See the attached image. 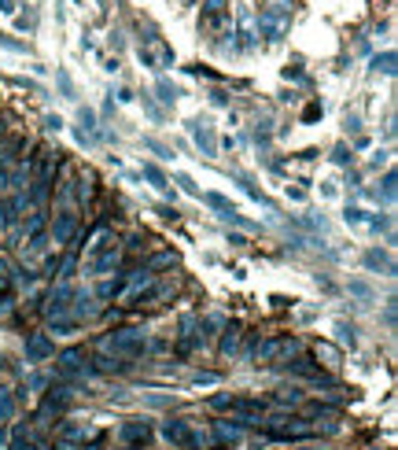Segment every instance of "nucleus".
I'll list each match as a JSON object with an SVG mask.
<instances>
[{"instance_id":"1","label":"nucleus","mask_w":398,"mask_h":450,"mask_svg":"<svg viewBox=\"0 0 398 450\" xmlns=\"http://www.w3.org/2000/svg\"><path fill=\"white\" fill-rule=\"evenodd\" d=\"M100 351H104V355H119V358H137L147 351V340H144L140 329H119V332L100 340Z\"/></svg>"},{"instance_id":"2","label":"nucleus","mask_w":398,"mask_h":450,"mask_svg":"<svg viewBox=\"0 0 398 450\" xmlns=\"http://www.w3.org/2000/svg\"><path fill=\"white\" fill-rule=\"evenodd\" d=\"M291 355H298V340H291V336H273V340L255 347L258 365H277L280 358H291Z\"/></svg>"},{"instance_id":"3","label":"nucleus","mask_w":398,"mask_h":450,"mask_svg":"<svg viewBox=\"0 0 398 450\" xmlns=\"http://www.w3.org/2000/svg\"><path fill=\"white\" fill-rule=\"evenodd\" d=\"M71 299H74V288L71 284H59V288H52L48 292V299H44V317L52 321H66L71 317Z\"/></svg>"},{"instance_id":"4","label":"nucleus","mask_w":398,"mask_h":450,"mask_svg":"<svg viewBox=\"0 0 398 450\" xmlns=\"http://www.w3.org/2000/svg\"><path fill=\"white\" fill-rule=\"evenodd\" d=\"M114 244H119V240H114V233L107 229V225H100V229L89 236V244H85V262H81V269H85L89 273V266L100 259V255H107Z\"/></svg>"},{"instance_id":"5","label":"nucleus","mask_w":398,"mask_h":450,"mask_svg":"<svg viewBox=\"0 0 398 450\" xmlns=\"http://www.w3.org/2000/svg\"><path fill=\"white\" fill-rule=\"evenodd\" d=\"M56 369L63 377H85L92 373V365H89V355L81 347H71V351H63V355L56 358Z\"/></svg>"},{"instance_id":"6","label":"nucleus","mask_w":398,"mask_h":450,"mask_svg":"<svg viewBox=\"0 0 398 450\" xmlns=\"http://www.w3.org/2000/svg\"><path fill=\"white\" fill-rule=\"evenodd\" d=\"M225 23H229V0H207L203 15H199V26H203L207 34H218Z\"/></svg>"},{"instance_id":"7","label":"nucleus","mask_w":398,"mask_h":450,"mask_svg":"<svg viewBox=\"0 0 398 450\" xmlns=\"http://www.w3.org/2000/svg\"><path fill=\"white\" fill-rule=\"evenodd\" d=\"M56 355V343L48 340V332H30L26 336V362H48Z\"/></svg>"},{"instance_id":"8","label":"nucleus","mask_w":398,"mask_h":450,"mask_svg":"<svg viewBox=\"0 0 398 450\" xmlns=\"http://www.w3.org/2000/svg\"><path fill=\"white\" fill-rule=\"evenodd\" d=\"M140 59L147 63V67H170V63H174V52L166 48L162 37H152L147 44H140Z\"/></svg>"},{"instance_id":"9","label":"nucleus","mask_w":398,"mask_h":450,"mask_svg":"<svg viewBox=\"0 0 398 450\" xmlns=\"http://www.w3.org/2000/svg\"><path fill=\"white\" fill-rule=\"evenodd\" d=\"M119 439H122V446H144L152 439V425L147 421H126L119 428Z\"/></svg>"},{"instance_id":"10","label":"nucleus","mask_w":398,"mask_h":450,"mask_svg":"<svg viewBox=\"0 0 398 450\" xmlns=\"http://www.w3.org/2000/svg\"><path fill=\"white\" fill-rule=\"evenodd\" d=\"M162 439L166 443H174V446H181V450H188V421H181V417H170V421H162Z\"/></svg>"},{"instance_id":"11","label":"nucleus","mask_w":398,"mask_h":450,"mask_svg":"<svg viewBox=\"0 0 398 450\" xmlns=\"http://www.w3.org/2000/svg\"><path fill=\"white\" fill-rule=\"evenodd\" d=\"M214 443H222V446H240L243 443V428L240 425H232V421H214Z\"/></svg>"},{"instance_id":"12","label":"nucleus","mask_w":398,"mask_h":450,"mask_svg":"<svg viewBox=\"0 0 398 450\" xmlns=\"http://www.w3.org/2000/svg\"><path fill=\"white\" fill-rule=\"evenodd\" d=\"M96 314H100V303H96V296L74 292V299H71V317H74V321H85V317H96Z\"/></svg>"},{"instance_id":"13","label":"nucleus","mask_w":398,"mask_h":450,"mask_svg":"<svg viewBox=\"0 0 398 450\" xmlns=\"http://www.w3.org/2000/svg\"><path fill=\"white\" fill-rule=\"evenodd\" d=\"M78 233V214H56V225H52V244H66Z\"/></svg>"},{"instance_id":"14","label":"nucleus","mask_w":398,"mask_h":450,"mask_svg":"<svg viewBox=\"0 0 398 450\" xmlns=\"http://www.w3.org/2000/svg\"><path fill=\"white\" fill-rule=\"evenodd\" d=\"M229 410L247 417V421H262V399H232Z\"/></svg>"},{"instance_id":"15","label":"nucleus","mask_w":398,"mask_h":450,"mask_svg":"<svg viewBox=\"0 0 398 450\" xmlns=\"http://www.w3.org/2000/svg\"><path fill=\"white\" fill-rule=\"evenodd\" d=\"M313 355H318V362H321L325 369H339V365H343V351L332 347V343H318V347H313Z\"/></svg>"},{"instance_id":"16","label":"nucleus","mask_w":398,"mask_h":450,"mask_svg":"<svg viewBox=\"0 0 398 450\" xmlns=\"http://www.w3.org/2000/svg\"><path fill=\"white\" fill-rule=\"evenodd\" d=\"M240 325H229L225 329V336H222V347H218V355L222 358H232V355H236V351H240Z\"/></svg>"},{"instance_id":"17","label":"nucleus","mask_w":398,"mask_h":450,"mask_svg":"<svg viewBox=\"0 0 398 450\" xmlns=\"http://www.w3.org/2000/svg\"><path fill=\"white\" fill-rule=\"evenodd\" d=\"M195 144L203 148V155H218V140H214V130L203 122H195Z\"/></svg>"},{"instance_id":"18","label":"nucleus","mask_w":398,"mask_h":450,"mask_svg":"<svg viewBox=\"0 0 398 450\" xmlns=\"http://www.w3.org/2000/svg\"><path fill=\"white\" fill-rule=\"evenodd\" d=\"M85 436H89L85 425H71V421L59 425V443H85Z\"/></svg>"},{"instance_id":"19","label":"nucleus","mask_w":398,"mask_h":450,"mask_svg":"<svg viewBox=\"0 0 398 450\" xmlns=\"http://www.w3.org/2000/svg\"><path fill=\"white\" fill-rule=\"evenodd\" d=\"M41 229H44V214H41V211H33L30 221L23 225V244H30L33 236H41Z\"/></svg>"},{"instance_id":"20","label":"nucleus","mask_w":398,"mask_h":450,"mask_svg":"<svg viewBox=\"0 0 398 450\" xmlns=\"http://www.w3.org/2000/svg\"><path fill=\"white\" fill-rule=\"evenodd\" d=\"M288 365H291V373H298V377H313V380H321V365H313V362H306V358L288 362Z\"/></svg>"},{"instance_id":"21","label":"nucleus","mask_w":398,"mask_h":450,"mask_svg":"<svg viewBox=\"0 0 398 450\" xmlns=\"http://www.w3.org/2000/svg\"><path fill=\"white\" fill-rule=\"evenodd\" d=\"M122 277H111V281H104V284H100V292H96V299H111V296H119L122 292Z\"/></svg>"},{"instance_id":"22","label":"nucleus","mask_w":398,"mask_h":450,"mask_svg":"<svg viewBox=\"0 0 398 450\" xmlns=\"http://www.w3.org/2000/svg\"><path fill=\"white\" fill-rule=\"evenodd\" d=\"M11 450H33V439H30V428H15V439H11Z\"/></svg>"},{"instance_id":"23","label":"nucleus","mask_w":398,"mask_h":450,"mask_svg":"<svg viewBox=\"0 0 398 450\" xmlns=\"http://www.w3.org/2000/svg\"><path fill=\"white\" fill-rule=\"evenodd\" d=\"M144 178L152 181V185H155L159 192H166V188H170V185H166V178H162V170H159V166H152V163L144 166Z\"/></svg>"},{"instance_id":"24","label":"nucleus","mask_w":398,"mask_h":450,"mask_svg":"<svg viewBox=\"0 0 398 450\" xmlns=\"http://www.w3.org/2000/svg\"><path fill=\"white\" fill-rule=\"evenodd\" d=\"M277 403L280 406H298L303 403V391H277Z\"/></svg>"},{"instance_id":"25","label":"nucleus","mask_w":398,"mask_h":450,"mask_svg":"<svg viewBox=\"0 0 398 450\" xmlns=\"http://www.w3.org/2000/svg\"><path fill=\"white\" fill-rule=\"evenodd\" d=\"M11 413H15V399L8 391H0V421H8Z\"/></svg>"},{"instance_id":"26","label":"nucleus","mask_w":398,"mask_h":450,"mask_svg":"<svg viewBox=\"0 0 398 450\" xmlns=\"http://www.w3.org/2000/svg\"><path fill=\"white\" fill-rule=\"evenodd\" d=\"M11 262L8 259H0V292H8V288H11Z\"/></svg>"},{"instance_id":"27","label":"nucleus","mask_w":398,"mask_h":450,"mask_svg":"<svg viewBox=\"0 0 398 450\" xmlns=\"http://www.w3.org/2000/svg\"><path fill=\"white\" fill-rule=\"evenodd\" d=\"M162 266H177V255H174V251L155 255V259H152V269H162Z\"/></svg>"},{"instance_id":"28","label":"nucleus","mask_w":398,"mask_h":450,"mask_svg":"<svg viewBox=\"0 0 398 450\" xmlns=\"http://www.w3.org/2000/svg\"><path fill=\"white\" fill-rule=\"evenodd\" d=\"M365 262H369V266H373V269H376V266H384V269H387V273H391V269H394V266H391V262H387V259H384V255H380V251H369V255H365Z\"/></svg>"},{"instance_id":"29","label":"nucleus","mask_w":398,"mask_h":450,"mask_svg":"<svg viewBox=\"0 0 398 450\" xmlns=\"http://www.w3.org/2000/svg\"><path fill=\"white\" fill-rule=\"evenodd\" d=\"M376 71H384V74H391V71H394V56H391V52H384V56H376Z\"/></svg>"},{"instance_id":"30","label":"nucleus","mask_w":398,"mask_h":450,"mask_svg":"<svg viewBox=\"0 0 398 450\" xmlns=\"http://www.w3.org/2000/svg\"><path fill=\"white\" fill-rule=\"evenodd\" d=\"M207 406H210V410H229V406H232V395H214Z\"/></svg>"},{"instance_id":"31","label":"nucleus","mask_w":398,"mask_h":450,"mask_svg":"<svg viewBox=\"0 0 398 450\" xmlns=\"http://www.w3.org/2000/svg\"><path fill=\"white\" fill-rule=\"evenodd\" d=\"M159 92H162V100L170 104V100H177V89L170 85V82H159Z\"/></svg>"},{"instance_id":"32","label":"nucleus","mask_w":398,"mask_h":450,"mask_svg":"<svg viewBox=\"0 0 398 450\" xmlns=\"http://www.w3.org/2000/svg\"><path fill=\"white\" fill-rule=\"evenodd\" d=\"M214 380H218V373H199L195 377V384H214Z\"/></svg>"},{"instance_id":"33","label":"nucleus","mask_w":398,"mask_h":450,"mask_svg":"<svg viewBox=\"0 0 398 450\" xmlns=\"http://www.w3.org/2000/svg\"><path fill=\"white\" fill-rule=\"evenodd\" d=\"M177 185H185V192H192V196H199V188H195L188 178H177Z\"/></svg>"},{"instance_id":"34","label":"nucleus","mask_w":398,"mask_h":450,"mask_svg":"<svg viewBox=\"0 0 398 450\" xmlns=\"http://www.w3.org/2000/svg\"><path fill=\"white\" fill-rule=\"evenodd\" d=\"M0 446H8V436H4V432H0Z\"/></svg>"},{"instance_id":"35","label":"nucleus","mask_w":398,"mask_h":450,"mask_svg":"<svg viewBox=\"0 0 398 450\" xmlns=\"http://www.w3.org/2000/svg\"><path fill=\"white\" fill-rule=\"evenodd\" d=\"M4 133H8V130H4V126H0V140H4Z\"/></svg>"},{"instance_id":"36","label":"nucleus","mask_w":398,"mask_h":450,"mask_svg":"<svg viewBox=\"0 0 398 450\" xmlns=\"http://www.w3.org/2000/svg\"><path fill=\"white\" fill-rule=\"evenodd\" d=\"M369 450H387V446H369Z\"/></svg>"},{"instance_id":"37","label":"nucleus","mask_w":398,"mask_h":450,"mask_svg":"<svg viewBox=\"0 0 398 450\" xmlns=\"http://www.w3.org/2000/svg\"><path fill=\"white\" fill-rule=\"evenodd\" d=\"M122 450H140V446H122Z\"/></svg>"}]
</instances>
